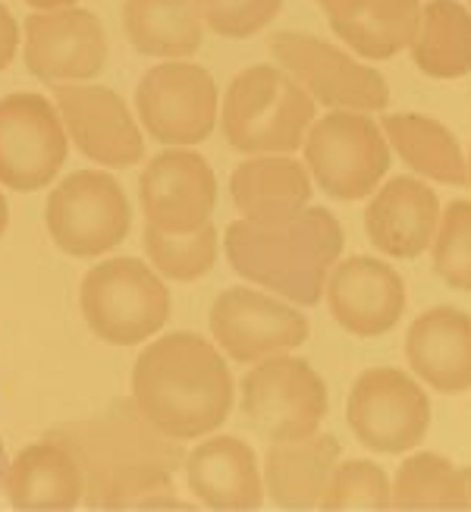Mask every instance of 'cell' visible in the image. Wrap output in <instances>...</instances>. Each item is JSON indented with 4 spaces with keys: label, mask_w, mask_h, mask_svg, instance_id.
Here are the masks:
<instances>
[{
    "label": "cell",
    "mask_w": 471,
    "mask_h": 512,
    "mask_svg": "<svg viewBox=\"0 0 471 512\" xmlns=\"http://www.w3.org/2000/svg\"><path fill=\"white\" fill-rule=\"evenodd\" d=\"M70 154L57 104L35 92L0 98V186L38 192L51 186Z\"/></svg>",
    "instance_id": "13"
},
{
    "label": "cell",
    "mask_w": 471,
    "mask_h": 512,
    "mask_svg": "<svg viewBox=\"0 0 471 512\" xmlns=\"http://www.w3.org/2000/svg\"><path fill=\"white\" fill-rule=\"evenodd\" d=\"M145 224L164 233H192L211 224L217 176L192 145H170L139 176Z\"/></svg>",
    "instance_id": "15"
},
{
    "label": "cell",
    "mask_w": 471,
    "mask_h": 512,
    "mask_svg": "<svg viewBox=\"0 0 471 512\" xmlns=\"http://www.w3.org/2000/svg\"><path fill=\"white\" fill-rule=\"evenodd\" d=\"M406 362L434 393L471 390V315L456 305L421 311L406 333Z\"/></svg>",
    "instance_id": "20"
},
{
    "label": "cell",
    "mask_w": 471,
    "mask_h": 512,
    "mask_svg": "<svg viewBox=\"0 0 471 512\" xmlns=\"http://www.w3.org/2000/svg\"><path fill=\"white\" fill-rule=\"evenodd\" d=\"M440 198L421 176H393L368 195L365 233L377 252L412 261L431 249Z\"/></svg>",
    "instance_id": "18"
},
{
    "label": "cell",
    "mask_w": 471,
    "mask_h": 512,
    "mask_svg": "<svg viewBox=\"0 0 471 512\" xmlns=\"http://www.w3.org/2000/svg\"><path fill=\"white\" fill-rule=\"evenodd\" d=\"M57 114L70 142L101 167H136L145 158L139 117L107 85L63 82L54 88Z\"/></svg>",
    "instance_id": "14"
},
{
    "label": "cell",
    "mask_w": 471,
    "mask_h": 512,
    "mask_svg": "<svg viewBox=\"0 0 471 512\" xmlns=\"http://www.w3.org/2000/svg\"><path fill=\"white\" fill-rule=\"evenodd\" d=\"M465 167H468V186H471V148H468V154H465Z\"/></svg>",
    "instance_id": "37"
},
{
    "label": "cell",
    "mask_w": 471,
    "mask_h": 512,
    "mask_svg": "<svg viewBox=\"0 0 471 512\" xmlns=\"http://www.w3.org/2000/svg\"><path fill=\"white\" fill-rule=\"evenodd\" d=\"M314 117L318 104L280 63H258L227 85L217 120L239 154H293Z\"/></svg>",
    "instance_id": "4"
},
{
    "label": "cell",
    "mask_w": 471,
    "mask_h": 512,
    "mask_svg": "<svg viewBox=\"0 0 471 512\" xmlns=\"http://www.w3.org/2000/svg\"><path fill=\"white\" fill-rule=\"evenodd\" d=\"M107 66L101 19L82 7L35 10L26 19V70L48 82H88Z\"/></svg>",
    "instance_id": "16"
},
{
    "label": "cell",
    "mask_w": 471,
    "mask_h": 512,
    "mask_svg": "<svg viewBox=\"0 0 471 512\" xmlns=\"http://www.w3.org/2000/svg\"><path fill=\"white\" fill-rule=\"evenodd\" d=\"M431 261L437 277L459 293H471V202L456 198L437 220L431 239Z\"/></svg>",
    "instance_id": "31"
},
{
    "label": "cell",
    "mask_w": 471,
    "mask_h": 512,
    "mask_svg": "<svg viewBox=\"0 0 471 512\" xmlns=\"http://www.w3.org/2000/svg\"><path fill=\"white\" fill-rule=\"evenodd\" d=\"M314 195V180L293 154H249L230 176L236 211L258 227L286 224L299 217Z\"/></svg>",
    "instance_id": "21"
},
{
    "label": "cell",
    "mask_w": 471,
    "mask_h": 512,
    "mask_svg": "<svg viewBox=\"0 0 471 512\" xmlns=\"http://www.w3.org/2000/svg\"><path fill=\"white\" fill-rule=\"evenodd\" d=\"M343 459V443L333 434H308L299 440L271 443L264 453V497L277 509L311 512L321 509L330 475Z\"/></svg>",
    "instance_id": "22"
},
{
    "label": "cell",
    "mask_w": 471,
    "mask_h": 512,
    "mask_svg": "<svg viewBox=\"0 0 471 512\" xmlns=\"http://www.w3.org/2000/svg\"><path fill=\"white\" fill-rule=\"evenodd\" d=\"M189 491L217 512H252L264 503V475L252 443L233 434L201 440L183 462Z\"/></svg>",
    "instance_id": "19"
},
{
    "label": "cell",
    "mask_w": 471,
    "mask_h": 512,
    "mask_svg": "<svg viewBox=\"0 0 471 512\" xmlns=\"http://www.w3.org/2000/svg\"><path fill=\"white\" fill-rule=\"evenodd\" d=\"M123 32L145 57L189 60L201 51L205 22L198 16L195 0H126Z\"/></svg>",
    "instance_id": "26"
},
{
    "label": "cell",
    "mask_w": 471,
    "mask_h": 512,
    "mask_svg": "<svg viewBox=\"0 0 471 512\" xmlns=\"http://www.w3.org/2000/svg\"><path fill=\"white\" fill-rule=\"evenodd\" d=\"M330 396L324 377L299 355H271L255 362L239 381V415L261 440H299L321 428Z\"/></svg>",
    "instance_id": "7"
},
{
    "label": "cell",
    "mask_w": 471,
    "mask_h": 512,
    "mask_svg": "<svg viewBox=\"0 0 471 512\" xmlns=\"http://www.w3.org/2000/svg\"><path fill=\"white\" fill-rule=\"evenodd\" d=\"M44 437L66 447L79 462L85 509H132L151 491L170 487L186 462L183 440L151 425L132 393L95 415L60 421Z\"/></svg>",
    "instance_id": "1"
},
{
    "label": "cell",
    "mask_w": 471,
    "mask_h": 512,
    "mask_svg": "<svg viewBox=\"0 0 471 512\" xmlns=\"http://www.w3.org/2000/svg\"><path fill=\"white\" fill-rule=\"evenodd\" d=\"M343 242L340 220L327 208L308 205L299 217L274 227H258L239 217L227 227L223 246L242 280L311 308L324 296L327 274L340 261Z\"/></svg>",
    "instance_id": "3"
},
{
    "label": "cell",
    "mask_w": 471,
    "mask_h": 512,
    "mask_svg": "<svg viewBox=\"0 0 471 512\" xmlns=\"http://www.w3.org/2000/svg\"><path fill=\"white\" fill-rule=\"evenodd\" d=\"M468 4H471V0H468Z\"/></svg>",
    "instance_id": "38"
},
{
    "label": "cell",
    "mask_w": 471,
    "mask_h": 512,
    "mask_svg": "<svg viewBox=\"0 0 471 512\" xmlns=\"http://www.w3.org/2000/svg\"><path fill=\"white\" fill-rule=\"evenodd\" d=\"M201 22L220 38H252L280 16L283 0H195Z\"/></svg>",
    "instance_id": "32"
},
{
    "label": "cell",
    "mask_w": 471,
    "mask_h": 512,
    "mask_svg": "<svg viewBox=\"0 0 471 512\" xmlns=\"http://www.w3.org/2000/svg\"><path fill=\"white\" fill-rule=\"evenodd\" d=\"M7 469H10V462H7V450H4V440H0V484H4V478H7Z\"/></svg>",
    "instance_id": "36"
},
{
    "label": "cell",
    "mask_w": 471,
    "mask_h": 512,
    "mask_svg": "<svg viewBox=\"0 0 471 512\" xmlns=\"http://www.w3.org/2000/svg\"><path fill=\"white\" fill-rule=\"evenodd\" d=\"M271 54L314 98V104H324L327 110L377 114L390 104V85L384 73L318 35L289 29L277 32L271 35Z\"/></svg>",
    "instance_id": "10"
},
{
    "label": "cell",
    "mask_w": 471,
    "mask_h": 512,
    "mask_svg": "<svg viewBox=\"0 0 471 512\" xmlns=\"http://www.w3.org/2000/svg\"><path fill=\"white\" fill-rule=\"evenodd\" d=\"M139 126L161 145L205 142L220 117V92L205 66L164 60L151 66L136 88Z\"/></svg>",
    "instance_id": "11"
},
{
    "label": "cell",
    "mask_w": 471,
    "mask_h": 512,
    "mask_svg": "<svg viewBox=\"0 0 471 512\" xmlns=\"http://www.w3.org/2000/svg\"><path fill=\"white\" fill-rule=\"evenodd\" d=\"M19 51V22L0 4V70H7Z\"/></svg>",
    "instance_id": "33"
},
{
    "label": "cell",
    "mask_w": 471,
    "mask_h": 512,
    "mask_svg": "<svg viewBox=\"0 0 471 512\" xmlns=\"http://www.w3.org/2000/svg\"><path fill=\"white\" fill-rule=\"evenodd\" d=\"M7 227H10V205H7V195L0 192V236L7 233Z\"/></svg>",
    "instance_id": "35"
},
{
    "label": "cell",
    "mask_w": 471,
    "mask_h": 512,
    "mask_svg": "<svg viewBox=\"0 0 471 512\" xmlns=\"http://www.w3.org/2000/svg\"><path fill=\"white\" fill-rule=\"evenodd\" d=\"M409 57L431 79H462L471 73V10L459 0L421 4Z\"/></svg>",
    "instance_id": "27"
},
{
    "label": "cell",
    "mask_w": 471,
    "mask_h": 512,
    "mask_svg": "<svg viewBox=\"0 0 471 512\" xmlns=\"http://www.w3.org/2000/svg\"><path fill=\"white\" fill-rule=\"evenodd\" d=\"M380 129L390 142V151L415 176L443 186H468L465 151L456 132L437 117L424 114H387Z\"/></svg>",
    "instance_id": "25"
},
{
    "label": "cell",
    "mask_w": 471,
    "mask_h": 512,
    "mask_svg": "<svg viewBox=\"0 0 471 512\" xmlns=\"http://www.w3.org/2000/svg\"><path fill=\"white\" fill-rule=\"evenodd\" d=\"M302 151L311 180L336 202L368 198L393 164L384 129L362 110H327L314 117Z\"/></svg>",
    "instance_id": "6"
},
{
    "label": "cell",
    "mask_w": 471,
    "mask_h": 512,
    "mask_svg": "<svg viewBox=\"0 0 471 512\" xmlns=\"http://www.w3.org/2000/svg\"><path fill=\"white\" fill-rule=\"evenodd\" d=\"M32 10H60V7H76L79 0H22Z\"/></svg>",
    "instance_id": "34"
},
{
    "label": "cell",
    "mask_w": 471,
    "mask_h": 512,
    "mask_svg": "<svg viewBox=\"0 0 471 512\" xmlns=\"http://www.w3.org/2000/svg\"><path fill=\"white\" fill-rule=\"evenodd\" d=\"M208 324L217 349L239 365H255L271 355L293 352L311 333L299 305L252 286H233L220 293L211 305Z\"/></svg>",
    "instance_id": "12"
},
{
    "label": "cell",
    "mask_w": 471,
    "mask_h": 512,
    "mask_svg": "<svg viewBox=\"0 0 471 512\" xmlns=\"http://www.w3.org/2000/svg\"><path fill=\"white\" fill-rule=\"evenodd\" d=\"M393 481L399 512H471V465H453L440 453H412Z\"/></svg>",
    "instance_id": "28"
},
{
    "label": "cell",
    "mask_w": 471,
    "mask_h": 512,
    "mask_svg": "<svg viewBox=\"0 0 471 512\" xmlns=\"http://www.w3.org/2000/svg\"><path fill=\"white\" fill-rule=\"evenodd\" d=\"M321 509H327V512H387V509H393V481L371 459L336 462Z\"/></svg>",
    "instance_id": "30"
},
{
    "label": "cell",
    "mask_w": 471,
    "mask_h": 512,
    "mask_svg": "<svg viewBox=\"0 0 471 512\" xmlns=\"http://www.w3.org/2000/svg\"><path fill=\"white\" fill-rule=\"evenodd\" d=\"M132 399L151 425L186 443L214 434L230 418L236 381L217 343L176 330L139 352L132 368Z\"/></svg>",
    "instance_id": "2"
},
{
    "label": "cell",
    "mask_w": 471,
    "mask_h": 512,
    "mask_svg": "<svg viewBox=\"0 0 471 512\" xmlns=\"http://www.w3.org/2000/svg\"><path fill=\"white\" fill-rule=\"evenodd\" d=\"M54 246L73 258H98L129 236L132 208L123 186L104 170L70 173L44 205Z\"/></svg>",
    "instance_id": "9"
},
{
    "label": "cell",
    "mask_w": 471,
    "mask_h": 512,
    "mask_svg": "<svg viewBox=\"0 0 471 512\" xmlns=\"http://www.w3.org/2000/svg\"><path fill=\"white\" fill-rule=\"evenodd\" d=\"M327 308L333 321L352 337H384L402 315H406V280L387 261L371 255H352L330 267L327 283Z\"/></svg>",
    "instance_id": "17"
},
{
    "label": "cell",
    "mask_w": 471,
    "mask_h": 512,
    "mask_svg": "<svg viewBox=\"0 0 471 512\" xmlns=\"http://www.w3.org/2000/svg\"><path fill=\"white\" fill-rule=\"evenodd\" d=\"M79 308L98 340L136 346L170 318V289L142 258H107L82 277Z\"/></svg>",
    "instance_id": "5"
},
{
    "label": "cell",
    "mask_w": 471,
    "mask_h": 512,
    "mask_svg": "<svg viewBox=\"0 0 471 512\" xmlns=\"http://www.w3.org/2000/svg\"><path fill=\"white\" fill-rule=\"evenodd\" d=\"M346 421L371 453L402 456L431 431V396L415 374L402 368H368L352 381Z\"/></svg>",
    "instance_id": "8"
},
{
    "label": "cell",
    "mask_w": 471,
    "mask_h": 512,
    "mask_svg": "<svg viewBox=\"0 0 471 512\" xmlns=\"http://www.w3.org/2000/svg\"><path fill=\"white\" fill-rule=\"evenodd\" d=\"M333 35L365 60H390L409 48L421 0H318Z\"/></svg>",
    "instance_id": "24"
},
{
    "label": "cell",
    "mask_w": 471,
    "mask_h": 512,
    "mask_svg": "<svg viewBox=\"0 0 471 512\" xmlns=\"http://www.w3.org/2000/svg\"><path fill=\"white\" fill-rule=\"evenodd\" d=\"M145 252L151 267L161 277L176 283H192L211 274L220 252V236L214 224H205L192 233H164L145 224Z\"/></svg>",
    "instance_id": "29"
},
{
    "label": "cell",
    "mask_w": 471,
    "mask_h": 512,
    "mask_svg": "<svg viewBox=\"0 0 471 512\" xmlns=\"http://www.w3.org/2000/svg\"><path fill=\"white\" fill-rule=\"evenodd\" d=\"M4 491L19 512H66L82 506L85 481L73 453L44 437L16 453L4 478Z\"/></svg>",
    "instance_id": "23"
}]
</instances>
